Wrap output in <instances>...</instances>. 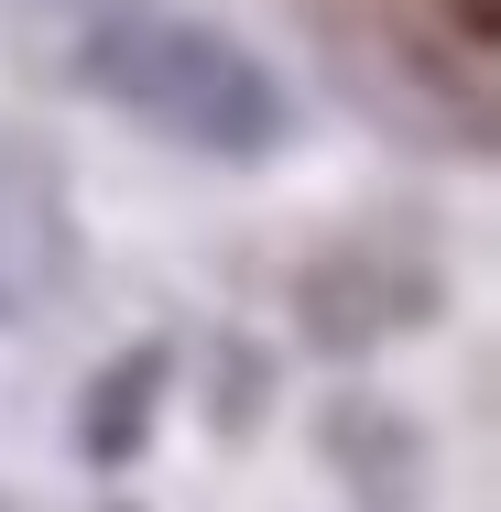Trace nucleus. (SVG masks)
I'll use <instances>...</instances> for the list:
<instances>
[{"label":"nucleus","mask_w":501,"mask_h":512,"mask_svg":"<svg viewBox=\"0 0 501 512\" xmlns=\"http://www.w3.org/2000/svg\"><path fill=\"white\" fill-rule=\"evenodd\" d=\"M153 382H164V349H131L120 382L88 393V458H131V447H142V393H153Z\"/></svg>","instance_id":"obj_2"},{"label":"nucleus","mask_w":501,"mask_h":512,"mask_svg":"<svg viewBox=\"0 0 501 512\" xmlns=\"http://www.w3.org/2000/svg\"><path fill=\"white\" fill-rule=\"evenodd\" d=\"M88 88L120 99L131 120L218 153V164H262L295 120L251 44H229L218 22H175V11H99L88 22Z\"/></svg>","instance_id":"obj_1"}]
</instances>
